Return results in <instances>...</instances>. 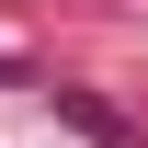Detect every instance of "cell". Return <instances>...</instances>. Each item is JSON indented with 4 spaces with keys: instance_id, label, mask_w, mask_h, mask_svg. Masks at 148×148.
Segmentation results:
<instances>
[{
    "instance_id": "1",
    "label": "cell",
    "mask_w": 148,
    "mask_h": 148,
    "mask_svg": "<svg viewBox=\"0 0 148 148\" xmlns=\"http://www.w3.org/2000/svg\"><path fill=\"white\" fill-rule=\"evenodd\" d=\"M57 114H69V125L91 137V148H137V137H125V114H103L91 91H57Z\"/></svg>"
}]
</instances>
